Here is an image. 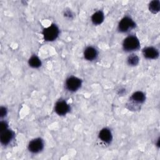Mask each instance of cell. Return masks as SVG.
<instances>
[{
  "label": "cell",
  "instance_id": "obj_1",
  "mask_svg": "<svg viewBox=\"0 0 160 160\" xmlns=\"http://www.w3.org/2000/svg\"><path fill=\"white\" fill-rule=\"evenodd\" d=\"M139 47V42L138 38L134 36H130L127 37L123 42V48L125 50L134 51L136 50Z\"/></svg>",
  "mask_w": 160,
  "mask_h": 160
},
{
  "label": "cell",
  "instance_id": "obj_2",
  "mask_svg": "<svg viewBox=\"0 0 160 160\" xmlns=\"http://www.w3.org/2000/svg\"><path fill=\"white\" fill-rule=\"evenodd\" d=\"M42 33L45 40L51 41L56 39L58 37L59 34V29L55 24H52L45 28Z\"/></svg>",
  "mask_w": 160,
  "mask_h": 160
},
{
  "label": "cell",
  "instance_id": "obj_3",
  "mask_svg": "<svg viewBox=\"0 0 160 160\" xmlns=\"http://www.w3.org/2000/svg\"><path fill=\"white\" fill-rule=\"evenodd\" d=\"M135 27L134 21L128 17H125L120 21L119 24V29L121 32H126Z\"/></svg>",
  "mask_w": 160,
  "mask_h": 160
},
{
  "label": "cell",
  "instance_id": "obj_4",
  "mask_svg": "<svg viewBox=\"0 0 160 160\" xmlns=\"http://www.w3.org/2000/svg\"><path fill=\"white\" fill-rule=\"evenodd\" d=\"M66 88L71 91H75L79 88L81 84V80L76 77H70L66 81Z\"/></svg>",
  "mask_w": 160,
  "mask_h": 160
},
{
  "label": "cell",
  "instance_id": "obj_5",
  "mask_svg": "<svg viewBox=\"0 0 160 160\" xmlns=\"http://www.w3.org/2000/svg\"><path fill=\"white\" fill-rule=\"evenodd\" d=\"M29 150L33 153L39 152L43 148V142L42 139L38 138L31 141L29 144Z\"/></svg>",
  "mask_w": 160,
  "mask_h": 160
},
{
  "label": "cell",
  "instance_id": "obj_6",
  "mask_svg": "<svg viewBox=\"0 0 160 160\" xmlns=\"http://www.w3.org/2000/svg\"><path fill=\"white\" fill-rule=\"evenodd\" d=\"M69 110V105L64 101H59L55 106V111L59 115H64Z\"/></svg>",
  "mask_w": 160,
  "mask_h": 160
},
{
  "label": "cell",
  "instance_id": "obj_7",
  "mask_svg": "<svg viewBox=\"0 0 160 160\" xmlns=\"http://www.w3.org/2000/svg\"><path fill=\"white\" fill-rule=\"evenodd\" d=\"M143 54L144 57L148 59H156L158 57L159 52L156 49L152 47H148L144 49Z\"/></svg>",
  "mask_w": 160,
  "mask_h": 160
},
{
  "label": "cell",
  "instance_id": "obj_8",
  "mask_svg": "<svg viewBox=\"0 0 160 160\" xmlns=\"http://www.w3.org/2000/svg\"><path fill=\"white\" fill-rule=\"evenodd\" d=\"M99 138L104 142H109L112 139V134L108 129L104 128L99 132Z\"/></svg>",
  "mask_w": 160,
  "mask_h": 160
},
{
  "label": "cell",
  "instance_id": "obj_9",
  "mask_svg": "<svg viewBox=\"0 0 160 160\" xmlns=\"http://www.w3.org/2000/svg\"><path fill=\"white\" fill-rule=\"evenodd\" d=\"M13 138V132L10 130H4L1 135V142L3 144H8Z\"/></svg>",
  "mask_w": 160,
  "mask_h": 160
},
{
  "label": "cell",
  "instance_id": "obj_10",
  "mask_svg": "<svg viewBox=\"0 0 160 160\" xmlns=\"http://www.w3.org/2000/svg\"><path fill=\"white\" fill-rule=\"evenodd\" d=\"M97 51L92 47H88L84 51V58L89 61L94 59L97 56Z\"/></svg>",
  "mask_w": 160,
  "mask_h": 160
},
{
  "label": "cell",
  "instance_id": "obj_11",
  "mask_svg": "<svg viewBox=\"0 0 160 160\" xmlns=\"http://www.w3.org/2000/svg\"><path fill=\"white\" fill-rule=\"evenodd\" d=\"M91 19L94 24H99L103 21L104 14L101 11H98L92 15Z\"/></svg>",
  "mask_w": 160,
  "mask_h": 160
},
{
  "label": "cell",
  "instance_id": "obj_12",
  "mask_svg": "<svg viewBox=\"0 0 160 160\" xmlns=\"http://www.w3.org/2000/svg\"><path fill=\"white\" fill-rule=\"evenodd\" d=\"M131 99L136 102H142L145 100V96L142 92L137 91L132 95Z\"/></svg>",
  "mask_w": 160,
  "mask_h": 160
},
{
  "label": "cell",
  "instance_id": "obj_13",
  "mask_svg": "<svg viewBox=\"0 0 160 160\" xmlns=\"http://www.w3.org/2000/svg\"><path fill=\"white\" fill-rule=\"evenodd\" d=\"M29 65L32 68H39L41 66V61L37 56H32L29 60Z\"/></svg>",
  "mask_w": 160,
  "mask_h": 160
},
{
  "label": "cell",
  "instance_id": "obj_14",
  "mask_svg": "<svg viewBox=\"0 0 160 160\" xmlns=\"http://www.w3.org/2000/svg\"><path fill=\"white\" fill-rule=\"evenodd\" d=\"M160 8V2L159 1H151L149 4V9L153 13H156L159 11Z\"/></svg>",
  "mask_w": 160,
  "mask_h": 160
},
{
  "label": "cell",
  "instance_id": "obj_15",
  "mask_svg": "<svg viewBox=\"0 0 160 160\" xmlns=\"http://www.w3.org/2000/svg\"><path fill=\"white\" fill-rule=\"evenodd\" d=\"M128 62L129 64L134 66L136 65L138 62H139V58L136 55L134 54H132L131 56H130L128 59Z\"/></svg>",
  "mask_w": 160,
  "mask_h": 160
},
{
  "label": "cell",
  "instance_id": "obj_16",
  "mask_svg": "<svg viewBox=\"0 0 160 160\" xmlns=\"http://www.w3.org/2000/svg\"><path fill=\"white\" fill-rule=\"evenodd\" d=\"M7 128V124L5 122H1V129L2 131L6 130Z\"/></svg>",
  "mask_w": 160,
  "mask_h": 160
},
{
  "label": "cell",
  "instance_id": "obj_17",
  "mask_svg": "<svg viewBox=\"0 0 160 160\" xmlns=\"http://www.w3.org/2000/svg\"><path fill=\"white\" fill-rule=\"evenodd\" d=\"M6 114V109L4 108H1V116H3Z\"/></svg>",
  "mask_w": 160,
  "mask_h": 160
}]
</instances>
